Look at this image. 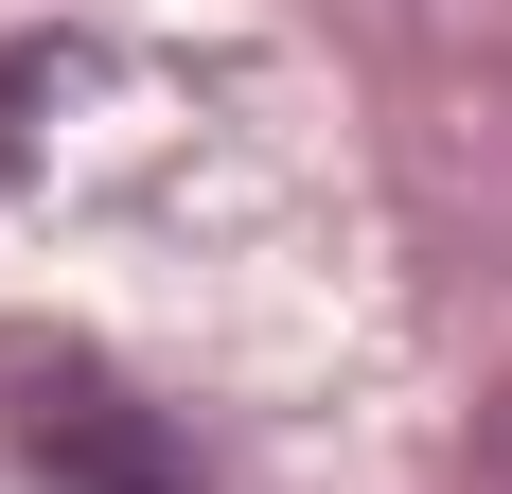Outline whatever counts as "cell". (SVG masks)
Returning a JSON list of instances; mask_svg holds the SVG:
<instances>
[{"label":"cell","mask_w":512,"mask_h":494,"mask_svg":"<svg viewBox=\"0 0 512 494\" xmlns=\"http://www.w3.org/2000/svg\"><path fill=\"white\" fill-rule=\"evenodd\" d=\"M36 459H71V477H106V494H195L159 442H124V406L106 389H71V406H36Z\"/></svg>","instance_id":"1"},{"label":"cell","mask_w":512,"mask_h":494,"mask_svg":"<svg viewBox=\"0 0 512 494\" xmlns=\"http://www.w3.org/2000/svg\"><path fill=\"white\" fill-rule=\"evenodd\" d=\"M495 494H512V424H495Z\"/></svg>","instance_id":"2"}]
</instances>
